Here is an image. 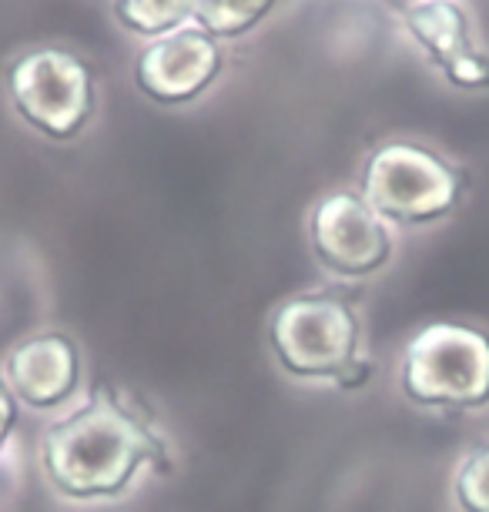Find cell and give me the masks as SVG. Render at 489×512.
Segmentation results:
<instances>
[{"label":"cell","instance_id":"13","mask_svg":"<svg viewBox=\"0 0 489 512\" xmlns=\"http://www.w3.org/2000/svg\"><path fill=\"white\" fill-rule=\"evenodd\" d=\"M449 84H456V88H486L489 84V61L479 51L466 54L463 61L453 64L446 71Z\"/></svg>","mask_w":489,"mask_h":512},{"label":"cell","instance_id":"8","mask_svg":"<svg viewBox=\"0 0 489 512\" xmlns=\"http://www.w3.org/2000/svg\"><path fill=\"white\" fill-rule=\"evenodd\" d=\"M222 54H218L215 41L208 37V31H175L168 37H161L141 54L138 61V88L158 104H181L198 98L201 91L212 84V77L218 74Z\"/></svg>","mask_w":489,"mask_h":512},{"label":"cell","instance_id":"14","mask_svg":"<svg viewBox=\"0 0 489 512\" xmlns=\"http://www.w3.org/2000/svg\"><path fill=\"white\" fill-rule=\"evenodd\" d=\"M17 422H21V402L14 399L11 385H7L4 375H0V452H4V446L11 442Z\"/></svg>","mask_w":489,"mask_h":512},{"label":"cell","instance_id":"7","mask_svg":"<svg viewBox=\"0 0 489 512\" xmlns=\"http://www.w3.org/2000/svg\"><path fill=\"white\" fill-rule=\"evenodd\" d=\"M0 375L31 412H57L74 402L84 382L81 349L67 332L27 335L4 355Z\"/></svg>","mask_w":489,"mask_h":512},{"label":"cell","instance_id":"2","mask_svg":"<svg viewBox=\"0 0 489 512\" xmlns=\"http://www.w3.org/2000/svg\"><path fill=\"white\" fill-rule=\"evenodd\" d=\"M399 389L416 409L479 412L489 405V332L469 322H429L399 355Z\"/></svg>","mask_w":489,"mask_h":512},{"label":"cell","instance_id":"3","mask_svg":"<svg viewBox=\"0 0 489 512\" xmlns=\"http://www.w3.org/2000/svg\"><path fill=\"white\" fill-rule=\"evenodd\" d=\"M268 349L289 379L339 385L362 359V322L345 298L302 292L268 318Z\"/></svg>","mask_w":489,"mask_h":512},{"label":"cell","instance_id":"12","mask_svg":"<svg viewBox=\"0 0 489 512\" xmlns=\"http://www.w3.org/2000/svg\"><path fill=\"white\" fill-rule=\"evenodd\" d=\"M275 0H195V17L208 34L232 37L248 31Z\"/></svg>","mask_w":489,"mask_h":512},{"label":"cell","instance_id":"4","mask_svg":"<svg viewBox=\"0 0 489 512\" xmlns=\"http://www.w3.org/2000/svg\"><path fill=\"white\" fill-rule=\"evenodd\" d=\"M463 178L453 164L419 144H386L366 161L362 191L382 221L426 225L453 211Z\"/></svg>","mask_w":489,"mask_h":512},{"label":"cell","instance_id":"9","mask_svg":"<svg viewBox=\"0 0 489 512\" xmlns=\"http://www.w3.org/2000/svg\"><path fill=\"white\" fill-rule=\"evenodd\" d=\"M406 24L412 37L426 47V54L449 71L453 64L463 61L466 54H473L466 37V17L456 4L449 0H423V4H412L406 11Z\"/></svg>","mask_w":489,"mask_h":512},{"label":"cell","instance_id":"10","mask_svg":"<svg viewBox=\"0 0 489 512\" xmlns=\"http://www.w3.org/2000/svg\"><path fill=\"white\" fill-rule=\"evenodd\" d=\"M121 24L138 34H165L195 17V0H118Z\"/></svg>","mask_w":489,"mask_h":512},{"label":"cell","instance_id":"5","mask_svg":"<svg viewBox=\"0 0 489 512\" xmlns=\"http://www.w3.org/2000/svg\"><path fill=\"white\" fill-rule=\"evenodd\" d=\"M11 98L31 128L67 141L91 114V74L78 57L44 47L14 64Z\"/></svg>","mask_w":489,"mask_h":512},{"label":"cell","instance_id":"1","mask_svg":"<svg viewBox=\"0 0 489 512\" xmlns=\"http://www.w3.org/2000/svg\"><path fill=\"white\" fill-rule=\"evenodd\" d=\"M37 466L57 499L98 506L124 499L148 469H168V442L138 405L114 389H98L47 425Z\"/></svg>","mask_w":489,"mask_h":512},{"label":"cell","instance_id":"6","mask_svg":"<svg viewBox=\"0 0 489 512\" xmlns=\"http://www.w3.org/2000/svg\"><path fill=\"white\" fill-rule=\"evenodd\" d=\"M309 238L319 265L335 278L359 282L382 272L392 258L389 225L359 191H332L312 208Z\"/></svg>","mask_w":489,"mask_h":512},{"label":"cell","instance_id":"11","mask_svg":"<svg viewBox=\"0 0 489 512\" xmlns=\"http://www.w3.org/2000/svg\"><path fill=\"white\" fill-rule=\"evenodd\" d=\"M449 492L456 512H489V442L473 446L456 462Z\"/></svg>","mask_w":489,"mask_h":512}]
</instances>
